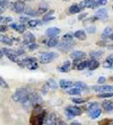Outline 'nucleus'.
I'll list each match as a JSON object with an SVG mask.
<instances>
[{
  "instance_id": "f257e3e1",
  "label": "nucleus",
  "mask_w": 113,
  "mask_h": 125,
  "mask_svg": "<svg viewBox=\"0 0 113 125\" xmlns=\"http://www.w3.org/2000/svg\"><path fill=\"white\" fill-rule=\"evenodd\" d=\"M47 113L44 109L41 108L40 105H35L33 111L32 117H31V125H43L47 121Z\"/></svg>"
},
{
  "instance_id": "f03ea898",
  "label": "nucleus",
  "mask_w": 113,
  "mask_h": 125,
  "mask_svg": "<svg viewBox=\"0 0 113 125\" xmlns=\"http://www.w3.org/2000/svg\"><path fill=\"white\" fill-rule=\"evenodd\" d=\"M17 64H19L20 67H25L29 70H36L38 68V63L36 61V59L34 58H25L22 61H18Z\"/></svg>"
},
{
  "instance_id": "7ed1b4c3",
  "label": "nucleus",
  "mask_w": 113,
  "mask_h": 125,
  "mask_svg": "<svg viewBox=\"0 0 113 125\" xmlns=\"http://www.w3.org/2000/svg\"><path fill=\"white\" fill-rule=\"evenodd\" d=\"M28 95H29V93L26 89H18V90L13 95L12 98H13V100L16 103H24L27 99Z\"/></svg>"
},
{
  "instance_id": "20e7f679",
  "label": "nucleus",
  "mask_w": 113,
  "mask_h": 125,
  "mask_svg": "<svg viewBox=\"0 0 113 125\" xmlns=\"http://www.w3.org/2000/svg\"><path fill=\"white\" fill-rule=\"evenodd\" d=\"M59 56L58 53H54V52H44L41 54L40 56V62L43 64H48L50 62H52L54 59H57Z\"/></svg>"
},
{
  "instance_id": "39448f33",
  "label": "nucleus",
  "mask_w": 113,
  "mask_h": 125,
  "mask_svg": "<svg viewBox=\"0 0 113 125\" xmlns=\"http://www.w3.org/2000/svg\"><path fill=\"white\" fill-rule=\"evenodd\" d=\"M2 52L3 54H6V56L9 59V60H12L14 62H18V52L17 51H15V50H12V49H7V47H3L2 49Z\"/></svg>"
},
{
  "instance_id": "423d86ee",
  "label": "nucleus",
  "mask_w": 113,
  "mask_h": 125,
  "mask_svg": "<svg viewBox=\"0 0 113 125\" xmlns=\"http://www.w3.org/2000/svg\"><path fill=\"white\" fill-rule=\"evenodd\" d=\"M66 114L68 118H73L75 116H79L81 114V109L77 106H69L66 108Z\"/></svg>"
},
{
  "instance_id": "0eeeda50",
  "label": "nucleus",
  "mask_w": 113,
  "mask_h": 125,
  "mask_svg": "<svg viewBox=\"0 0 113 125\" xmlns=\"http://www.w3.org/2000/svg\"><path fill=\"white\" fill-rule=\"evenodd\" d=\"M75 45L76 44H75V42H74V40L73 41H64V40H62V42L59 44L58 46H59V49H60L61 51H63V52H68V51H70L71 49H74Z\"/></svg>"
},
{
  "instance_id": "6e6552de",
  "label": "nucleus",
  "mask_w": 113,
  "mask_h": 125,
  "mask_svg": "<svg viewBox=\"0 0 113 125\" xmlns=\"http://www.w3.org/2000/svg\"><path fill=\"white\" fill-rule=\"evenodd\" d=\"M93 90H95L96 93H109L112 91L113 93V86L110 84H101V86H93L92 87Z\"/></svg>"
},
{
  "instance_id": "1a4fd4ad",
  "label": "nucleus",
  "mask_w": 113,
  "mask_h": 125,
  "mask_svg": "<svg viewBox=\"0 0 113 125\" xmlns=\"http://www.w3.org/2000/svg\"><path fill=\"white\" fill-rule=\"evenodd\" d=\"M25 3L23 2V1H20V0H18V1H16V2L13 5V10H14L16 14H22V12L25 11Z\"/></svg>"
},
{
  "instance_id": "9d476101",
  "label": "nucleus",
  "mask_w": 113,
  "mask_h": 125,
  "mask_svg": "<svg viewBox=\"0 0 113 125\" xmlns=\"http://www.w3.org/2000/svg\"><path fill=\"white\" fill-rule=\"evenodd\" d=\"M28 98L32 100V103H33L34 106L35 105H40L41 103H42V98H41V96L38 93H29Z\"/></svg>"
},
{
  "instance_id": "9b49d317",
  "label": "nucleus",
  "mask_w": 113,
  "mask_h": 125,
  "mask_svg": "<svg viewBox=\"0 0 113 125\" xmlns=\"http://www.w3.org/2000/svg\"><path fill=\"white\" fill-rule=\"evenodd\" d=\"M96 19H105L107 18V10L105 8H100L96 10V15H95Z\"/></svg>"
},
{
  "instance_id": "f8f14e48",
  "label": "nucleus",
  "mask_w": 113,
  "mask_h": 125,
  "mask_svg": "<svg viewBox=\"0 0 113 125\" xmlns=\"http://www.w3.org/2000/svg\"><path fill=\"white\" fill-rule=\"evenodd\" d=\"M102 107L106 113H113V102L112 100H104L102 103Z\"/></svg>"
},
{
  "instance_id": "ddd939ff",
  "label": "nucleus",
  "mask_w": 113,
  "mask_h": 125,
  "mask_svg": "<svg viewBox=\"0 0 113 125\" xmlns=\"http://www.w3.org/2000/svg\"><path fill=\"white\" fill-rule=\"evenodd\" d=\"M85 52L83 51H73L71 54H70V58L73 59V60H81V59L85 58Z\"/></svg>"
},
{
  "instance_id": "4468645a",
  "label": "nucleus",
  "mask_w": 113,
  "mask_h": 125,
  "mask_svg": "<svg viewBox=\"0 0 113 125\" xmlns=\"http://www.w3.org/2000/svg\"><path fill=\"white\" fill-rule=\"evenodd\" d=\"M70 69H71V63H70V61H64L63 64H61L60 67L58 68L59 72H62V73L68 72Z\"/></svg>"
},
{
  "instance_id": "2eb2a0df",
  "label": "nucleus",
  "mask_w": 113,
  "mask_h": 125,
  "mask_svg": "<svg viewBox=\"0 0 113 125\" xmlns=\"http://www.w3.org/2000/svg\"><path fill=\"white\" fill-rule=\"evenodd\" d=\"M10 27H12L14 31L18 32V33H24V32H25V29H26V27H25V25H24V24L13 23V24H10Z\"/></svg>"
},
{
  "instance_id": "dca6fc26",
  "label": "nucleus",
  "mask_w": 113,
  "mask_h": 125,
  "mask_svg": "<svg viewBox=\"0 0 113 125\" xmlns=\"http://www.w3.org/2000/svg\"><path fill=\"white\" fill-rule=\"evenodd\" d=\"M45 124L47 125H59V123L57 122V116L55 114H50L49 116L47 117V121H45Z\"/></svg>"
},
{
  "instance_id": "f3484780",
  "label": "nucleus",
  "mask_w": 113,
  "mask_h": 125,
  "mask_svg": "<svg viewBox=\"0 0 113 125\" xmlns=\"http://www.w3.org/2000/svg\"><path fill=\"white\" fill-rule=\"evenodd\" d=\"M59 33H60V29H59L58 27H50V28H48L47 31H45V34H47L48 36H50V37L57 36Z\"/></svg>"
},
{
  "instance_id": "a211bd4d",
  "label": "nucleus",
  "mask_w": 113,
  "mask_h": 125,
  "mask_svg": "<svg viewBox=\"0 0 113 125\" xmlns=\"http://www.w3.org/2000/svg\"><path fill=\"white\" fill-rule=\"evenodd\" d=\"M35 42V36L32 34V33H26V34L24 35V43L28 45L31 43H34Z\"/></svg>"
},
{
  "instance_id": "6ab92c4d",
  "label": "nucleus",
  "mask_w": 113,
  "mask_h": 125,
  "mask_svg": "<svg viewBox=\"0 0 113 125\" xmlns=\"http://www.w3.org/2000/svg\"><path fill=\"white\" fill-rule=\"evenodd\" d=\"M59 86H60L62 89H69L70 87L74 86V83H73V81H70V80L62 79V80H60V82H59Z\"/></svg>"
},
{
  "instance_id": "aec40b11",
  "label": "nucleus",
  "mask_w": 113,
  "mask_h": 125,
  "mask_svg": "<svg viewBox=\"0 0 113 125\" xmlns=\"http://www.w3.org/2000/svg\"><path fill=\"white\" fill-rule=\"evenodd\" d=\"M74 36H75L76 38L80 40V41H85V40H86V32L83 31V29H79V31H76V32L74 33Z\"/></svg>"
},
{
  "instance_id": "412c9836",
  "label": "nucleus",
  "mask_w": 113,
  "mask_h": 125,
  "mask_svg": "<svg viewBox=\"0 0 113 125\" xmlns=\"http://www.w3.org/2000/svg\"><path fill=\"white\" fill-rule=\"evenodd\" d=\"M100 67V62L97 61V60H94V59H92L90 61H88V65H87V69L88 70H95L97 69V68Z\"/></svg>"
},
{
  "instance_id": "4be33fe9",
  "label": "nucleus",
  "mask_w": 113,
  "mask_h": 125,
  "mask_svg": "<svg viewBox=\"0 0 113 125\" xmlns=\"http://www.w3.org/2000/svg\"><path fill=\"white\" fill-rule=\"evenodd\" d=\"M47 44H48V46H49V47L58 46V45H59L58 36H52V37H50V40L47 42Z\"/></svg>"
},
{
  "instance_id": "5701e85b",
  "label": "nucleus",
  "mask_w": 113,
  "mask_h": 125,
  "mask_svg": "<svg viewBox=\"0 0 113 125\" xmlns=\"http://www.w3.org/2000/svg\"><path fill=\"white\" fill-rule=\"evenodd\" d=\"M101 114H102L101 108L97 107V108H95L94 111H90V112H89V117H90L92 119H95V118H97V117L101 116Z\"/></svg>"
},
{
  "instance_id": "b1692460",
  "label": "nucleus",
  "mask_w": 113,
  "mask_h": 125,
  "mask_svg": "<svg viewBox=\"0 0 113 125\" xmlns=\"http://www.w3.org/2000/svg\"><path fill=\"white\" fill-rule=\"evenodd\" d=\"M112 31H113V28L111 26H109V27H105V29H104V32H103V34H102V40L103 41H105V40H107V38L110 37V35L112 34Z\"/></svg>"
},
{
  "instance_id": "393cba45",
  "label": "nucleus",
  "mask_w": 113,
  "mask_h": 125,
  "mask_svg": "<svg viewBox=\"0 0 113 125\" xmlns=\"http://www.w3.org/2000/svg\"><path fill=\"white\" fill-rule=\"evenodd\" d=\"M83 89L79 87H74V88H70L69 90H67V94H69V95H80Z\"/></svg>"
},
{
  "instance_id": "a878e982",
  "label": "nucleus",
  "mask_w": 113,
  "mask_h": 125,
  "mask_svg": "<svg viewBox=\"0 0 113 125\" xmlns=\"http://www.w3.org/2000/svg\"><path fill=\"white\" fill-rule=\"evenodd\" d=\"M94 3V0H83L80 3H79V7H80L81 9L86 8V7H92V5Z\"/></svg>"
},
{
  "instance_id": "bb28decb",
  "label": "nucleus",
  "mask_w": 113,
  "mask_h": 125,
  "mask_svg": "<svg viewBox=\"0 0 113 125\" xmlns=\"http://www.w3.org/2000/svg\"><path fill=\"white\" fill-rule=\"evenodd\" d=\"M102 55H103V51H92V52L89 53L90 59H94V60L100 59Z\"/></svg>"
},
{
  "instance_id": "cd10ccee",
  "label": "nucleus",
  "mask_w": 113,
  "mask_h": 125,
  "mask_svg": "<svg viewBox=\"0 0 113 125\" xmlns=\"http://www.w3.org/2000/svg\"><path fill=\"white\" fill-rule=\"evenodd\" d=\"M81 8L79 7V5H74V6H71L69 8V10H68V14L70 15H74V14H77V12H80Z\"/></svg>"
},
{
  "instance_id": "c85d7f7f",
  "label": "nucleus",
  "mask_w": 113,
  "mask_h": 125,
  "mask_svg": "<svg viewBox=\"0 0 113 125\" xmlns=\"http://www.w3.org/2000/svg\"><path fill=\"white\" fill-rule=\"evenodd\" d=\"M9 6H10V3H9L7 0H0V15H1L2 11H5L6 8Z\"/></svg>"
},
{
  "instance_id": "c756f323",
  "label": "nucleus",
  "mask_w": 113,
  "mask_h": 125,
  "mask_svg": "<svg viewBox=\"0 0 113 125\" xmlns=\"http://www.w3.org/2000/svg\"><path fill=\"white\" fill-rule=\"evenodd\" d=\"M53 15H54V11H50L49 14H45L43 16V21L44 23H48V21H52L53 18H54V16H53Z\"/></svg>"
},
{
  "instance_id": "7c9ffc66",
  "label": "nucleus",
  "mask_w": 113,
  "mask_h": 125,
  "mask_svg": "<svg viewBox=\"0 0 113 125\" xmlns=\"http://www.w3.org/2000/svg\"><path fill=\"white\" fill-rule=\"evenodd\" d=\"M0 42H2L5 44H8V45H12L13 44V40L8 36H5V35H0Z\"/></svg>"
},
{
  "instance_id": "2f4dec72",
  "label": "nucleus",
  "mask_w": 113,
  "mask_h": 125,
  "mask_svg": "<svg viewBox=\"0 0 113 125\" xmlns=\"http://www.w3.org/2000/svg\"><path fill=\"white\" fill-rule=\"evenodd\" d=\"M41 24V21H38V19H31V21L27 23V25H28V27H31V28H35L36 26H38Z\"/></svg>"
},
{
  "instance_id": "473e14b6",
  "label": "nucleus",
  "mask_w": 113,
  "mask_h": 125,
  "mask_svg": "<svg viewBox=\"0 0 113 125\" xmlns=\"http://www.w3.org/2000/svg\"><path fill=\"white\" fill-rule=\"evenodd\" d=\"M48 84H49V87L52 89V90H55L57 88H58V84H57V82L53 80V79H50L49 81H48Z\"/></svg>"
},
{
  "instance_id": "72a5a7b5",
  "label": "nucleus",
  "mask_w": 113,
  "mask_h": 125,
  "mask_svg": "<svg viewBox=\"0 0 113 125\" xmlns=\"http://www.w3.org/2000/svg\"><path fill=\"white\" fill-rule=\"evenodd\" d=\"M99 97L100 98H111V97H113V93L112 91H109V93H101V94H99Z\"/></svg>"
},
{
  "instance_id": "f704fd0d",
  "label": "nucleus",
  "mask_w": 113,
  "mask_h": 125,
  "mask_svg": "<svg viewBox=\"0 0 113 125\" xmlns=\"http://www.w3.org/2000/svg\"><path fill=\"white\" fill-rule=\"evenodd\" d=\"M87 65H88V61H81L80 63L77 65L76 69L77 70H84V69H86L87 68Z\"/></svg>"
},
{
  "instance_id": "c9c22d12",
  "label": "nucleus",
  "mask_w": 113,
  "mask_h": 125,
  "mask_svg": "<svg viewBox=\"0 0 113 125\" xmlns=\"http://www.w3.org/2000/svg\"><path fill=\"white\" fill-rule=\"evenodd\" d=\"M24 12H25L27 16H36V15H38V11H35V10H33V9H31V8L25 9Z\"/></svg>"
},
{
  "instance_id": "e433bc0d",
  "label": "nucleus",
  "mask_w": 113,
  "mask_h": 125,
  "mask_svg": "<svg viewBox=\"0 0 113 125\" xmlns=\"http://www.w3.org/2000/svg\"><path fill=\"white\" fill-rule=\"evenodd\" d=\"M71 100H73L75 104H84V103L87 102V99H85V98H73Z\"/></svg>"
},
{
  "instance_id": "4c0bfd02",
  "label": "nucleus",
  "mask_w": 113,
  "mask_h": 125,
  "mask_svg": "<svg viewBox=\"0 0 113 125\" xmlns=\"http://www.w3.org/2000/svg\"><path fill=\"white\" fill-rule=\"evenodd\" d=\"M86 32L89 33V34H94V33L96 32V27L93 26V25H89V26L86 27Z\"/></svg>"
},
{
  "instance_id": "58836bf2",
  "label": "nucleus",
  "mask_w": 113,
  "mask_h": 125,
  "mask_svg": "<svg viewBox=\"0 0 113 125\" xmlns=\"http://www.w3.org/2000/svg\"><path fill=\"white\" fill-rule=\"evenodd\" d=\"M74 86L79 87V88H81V89H87V86L84 83V82H81V81H76L75 83H74Z\"/></svg>"
},
{
  "instance_id": "ea45409f",
  "label": "nucleus",
  "mask_w": 113,
  "mask_h": 125,
  "mask_svg": "<svg viewBox=\"0 0 113 125\" xmlns=\"http://www.w3.org/2000/svg\"><path fill=\"white\" fill-rule=\"evenodd\" d=\"M75 37L73 34H66V35H63V37H62V40H64V41H73V38Z\"/></svg>"
},
{
  "instance_id": "a19ab883",
  "label": "nucleus",
  "mask_w": 113,
  "mask_h": 125,
  "mask_svg": "<svg viewBox=\"0 0 113 125\" xmlns=\"http://www.w3.org/2000/svg\"><path fill=\"white\" fill-rule=\"evenodd\" d=\"M99 107V104H97V103H92V104H89V106H88V111H94V109H95V108H97Z\"/></svg>"
},
{
  "instance_id": "79ce46f5",
  "label": "nucleus",
  "mask_w": 113,
  "mask_h": 125,
  "mask_svg": "<svg viewBox=\"0 0 113 125\" xmlns=\"http://www.w3.org/2000/svg\"><path fill=\"white\" fill-rule=\"evenodd\" d=\"M38 47V45L36 43H31V44H28V45H27V49L28 50H31V51H33V50H36Z\"/></svg>"
},
{
  "instance_id": "37998d69",
  "label": "nucleus",
  "mask_w": 113,
  "mask_h": 125,
  "mask_svg": "<svg viewBox=\"0 0 113 125\" xmlns=\"http://www.w3.org/2000/svg\"><path fill=\"white\" fill-rule=\"evenodd\" d=\"M0 87H2V88H8V83H7L5 80H3L2 77H0Z\"/></svg>"
},
{
  "instance_id": "c03bdc74",
  "label": "nucleus",
  "mask_w": 113,
  "mask_h": 125,
  "mask_svg": "<svg viewBox=\"0 0 113 125\" xmlns=\"http://www.w3.org/2000/svg\"><path fill=\"white\" fill-rule=\"evenodd\" d=\"M49 84H48V83H45V84H44V86H43V87H42V89H41V90H42V94H45V95H47V94L48 93H49Z\"/></svg>"
},
{
  "instance_id": "a18cd8bd",
  "label": "nucleus",
  "mask_w": 113,
  "mask_h": 125,
  "mask_svg": "<svg viewBox=\"0 0 113 125\" xmlns=\"http://www.w3.org/2000/svg\"><path fill=\"white\" fill-rule=\"evenodd\" d=\"M105 61L109 62V63H111V64H113V53L112 54H110V55H107V58H106Z\"/></svg>"
},
{
  "instance_id": "49530a36",
  "label": "nucleus",
  "mask_w": 113,
  "mask_h": 125,
  "mask_svg": "<svg viewBox=\"0 0 113 125\" xmlns=\"http://www.w3.org/2000/svg\"><path fill=\"white\" fill-rule=\"evenodd\" d=\"M19 21H20V23H28V21H31V19H29V18L28 17H20L19 18Z\"/></svg>"
},
{
  "instance_id": "de8ad7c7",
  "label": "nucleus",
  "mask_w": 113,
  "mask_h": 125,
  "mask_svg": "<svg viewBox=\"0 0 113 125\" xmlns=\"http://www.w3.org/2000/svg\"><path fill=\"white\" fill-rule=\"evenodd\" d=\"M97 82H99L100 84H104L105 83V78L104 77H100L99 80H97Z\"/></svg>"
},
{
  "instance_id": "09e8293b",
  "label": "nucleus",
  "mask_w": 113,
  "mask_h": 125,
  "mask_svg": "<svg viewBox=\"0 0 113 125\" xmlns=\"http://www.w3.org/2000/svg\"><path fill=\"white\" fill-rule=\"evenodd\" d=\"M8 27L6 25H0V32H7Z\"/></svg>"
},
{
  "instance_id": "8fccbe9b",
  "label": "nucleus",
  "mask_w": 113,
  "mask_h": 125,
  "mask_svg": "<svg viewBox=\"0 0 113 125\" xmlns=\"http://www.w3.org/2000/svg\"><path fill=\"white\" fill-rule=\"evenodd\" d=\"M85 17H87V14H86V12H84V14L79 15L78 19H79V21H84V19H85Z\"/></svg>"
},
{
  "instance_id": "3c124183",
  "label": "nucleus",
  "mask_w": 113,
  "mask_h": 125,
  "mask_svg": "<svg viewBox=\"0 0 113 125\" xmlns=\"http://www.w3.org/2000/svg\"><path fill=\"white\" fill-rule=\"evenodd\" d=\"M111 121L110 119H104V121H102L101 123H100V125H106V124H110Z\"/></svg>"
},
{
  "instance_id": "603ef678",
  "label": "nucleus",
  "mask_w": 113,
  "mask_h": 125,
  "mask_svg": "<svg viewBox=\"0 0 113 125\" xmlns=\"http://www.w3.org/2000/svg\"><path fill=\"white\" fill-rule=\"evenodd\" d=\"M3 21H6V23H12V21H13V18L12 17H5Z\"/></svg>"
},
{
  "instance_id": "864d4df0",
  "label": "nucleus",
  "mask_w": 113,
  "mask_h": 125,
  "mask_svg": "<svg viewBox=\"0 0 113 125\" xmlns=\"http://www.w3.org/2000/svg\"><path fill=\"white\" fill-rule=\"evenodd\" d=\"M70 125H81L80 123H78V122H74V123H71Z\"/></svg>"
},
{
  "instance_id": "5fc2aeb1",
  "label": "nucleus",
  "mask_w": 113,
  "mask_h": 125,
  "mask_svg": "<svg viewBox=\"0 0 113 125\" xmlns=\"http://www.w3.org/2000/svg\"><path fill=\"white\" fill-rule=\"evenodd\" d=\"M59 125H67V124L63 122V121H60V122H59Z\"/></svg>"
},
{
  "instance_id": "6e6d98bb",
  "label": "nucleus",
  "mask_w": 113,
  "mask_h": 125,
  "mask_svg": "<svg viewBox=\"0 0 113 125\" xmlns=\"http://www.w3.org/2000/svg\"><path fill=\"white\" fill-rule=\"evenodd\" d=\"M2 55H3V52H2V50H0V59L2 58Z\"/></svg>"
},
{
  "instance_id": "4d7b16f0",
  "label": "nucleus",
  "mask_w": 113,
  "mask_h": 125,
  "mask_svg": "<svg viewBox=\"0 0 113 125\" xmlns=\"http://www.w3.org/2000/svg\"><path fill=\"white\" fill-rule=\"evenodd\" d=\"M3 19H5V18H3L2 16H1V15H0V23H1V21H3Z\"/></svg>"
},
{
  "instance_id": "13d9d810",
  "label": "nucleus",
  "mask_w": 113,
  "mask_h": 125,
  "mask_svg": "<svg viewBox=\"0 0 113 125\" xmlns=\"http://www.w3.org/2000/svg\"><path fill=\"white\" fill-rule=\"evenodd\" d=\"M112 9H113V6H112Z\"/></svg>"
},
{
  "instance_id": "bf43d9fd",
  "label": "nucleus",
  "mask_w": 113,
  "mask_h": 125,
  "mask_svg": "<svg viewBox=\"0 0 113 125\" xmlns=\"http://www.w3.org/2000/svg\"><path fill=\"white\" fill-rule=\"evenodd\" d=\"M112 125H113V122H112Z\"/></svg>"
}]
</instances>
